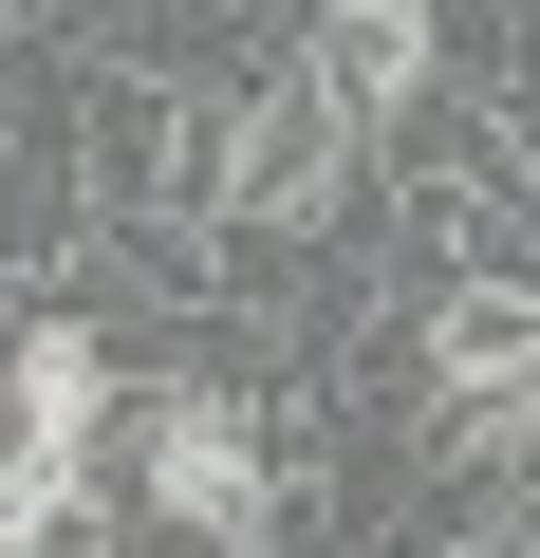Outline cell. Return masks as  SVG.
<instances>
[{"label": "cell", "instance_id": "cell-1", "mask_svg": "<svg viewBox=\"0 0 540 558\" xmlns=\"http://www.w3.org/2000/svg\"><path fill=\"white\" fill-rule=\"evenodd\" d=\"M131 484H149V521H187L205 558H299L317 447H299L280 410H242L224 373H149V391H131Z\"/></svg>", "mask_w": 540, "mask_h": 558}, {"label": "cell", "instance_id": "cell-2", "mask_svg": "<svg viewBox=\"0 0 540 558\" xmlns=\"http://www.w3.org/2000/svg\"><path fill=\"white\" fill-rule=\"evenodd\" d=\"M355 168H373V112H355L317 57H280V75H224V223H242L261 260L336 242V223H355Z\"/></svg>", "mask_w": 540, "mask_h": 558}, {"label": "cell", "instance_id": "cell-3", "mask_svg": "<svg viewBox=\"0 0 540 558\" xmlns=\"http://www.w3.org/2000/svg\"><path fill=\"white\" fill-rule=\"evenodd\" d=\"M410 391H429V410L540 391V279H521V260H466V279L410 299Z\"/></svg>", "mask_w": 540, "mask_h": 558}, {"label": "cell", "instance_id": "cell-4", "mask_svg": "<svg viewBox=\"0 0 540 558\" xmlns=\"http://www.w3.org/2000/svg\"><path fill=\"white\" fill-rule=\"evenodd\" d=\"M447 0H317V20H299V57L373 112V131H410V112H447Z\"/></svg>", "mask_w": 540, "mask_h": 558}, {"label": "cell", "instance_id": "cell-5", "mask_svg": "<svg viewBox=\"0 0 540 558\" xmlns=\"http://www.w3.org/2000/svg\"><path fill=\"white\" fill-rule=\"evenodd\" d=\"M112 410H131V336L112 317H20L0 336V428H57V447H112Z\"/></svg>", "mask_w": 540, "mask_h": 558}, {"label": "cell", "instance_id": "cell-6", "mask_svg": "<svg viewBox=\"0 0 540 558\" xmlns=\"http://www.w3.org/2000/svg\"><path fill=\"white\" fill-rule=\"evenodd\" d=\"M94 484H112V447L0 428V539H94Z\"/></svg>", "mask_w": 540, "mask_h": 558}, {"label": "cell", "instance_id": "cell-7", "mask_svg": "<svg viewBox=\"0 0 540 558\" xmlns=\"http://www.w3.org/2000/svg\"><path fill=\"white\" fill-rule=\"evenodd\" d=\"M521 558H540V539H521Z\"/></svg>", "mask_w": 540, "mask_h": 558}]
</instances>
